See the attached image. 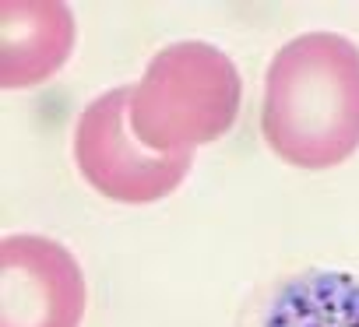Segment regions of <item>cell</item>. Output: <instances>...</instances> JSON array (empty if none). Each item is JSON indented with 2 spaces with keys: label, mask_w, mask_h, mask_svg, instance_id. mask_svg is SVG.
I'll return each instance as SVG.
<instances>
[{
  "label": "cell",
  "mask_w": 359,
  "mask_h": 327,
  "mask_svg": "<svg viewBox=\"0 0 359 327\" xmlns=\"http://www.w3.org/2000/svg\"><path fill=\"white\" fill-rule=\"evenodd\" d=\"M261 134L299 169L341 166L359 148V46L338 32L289 39L264 78Z\"/></svg>",
  "instance_id": "1"
},
{
  "label": "cell",
  "mask_w": 359,
  "mask_h": 327,
  "mask_svg": "<svg viewBox=\"0 0 359 327\" xmlns=\"http://www.w3.org/2000/svg\"><path fill=\"white\" fill-rule=\"evenodd\" d=\"M240 113L236 64L208 43L158 50L130 95V127L148 151L194 155L222 137Z\"/></svg>",
  "instance_id": "2"
},
{
  "label": "cell",
  "mask_w": 359,
  "mask_h": 327,
  "mask_svg": "<svg viewBox=\"0 0 359 327\" xmlns=\"http://www.w3.org/2000/svg\"><path fill=\"white\" fill-rule=\"evenodd\" d=\"M130 85L109 88L85 106L74 127V162L85 183L120 204L169 197L191 173L194 155L148 151L130 127Z\"/></svg>",
  "instance_id": "3"
},
{
  "label": "cell",
  "mask_w": 359,
  "mask_h": 327,
  "mask_svg": "<svg viewBox=\"0 0 359 327\" xmlns=\"http://www.w3.org/2000/svg\"><path fill=\"white\" fill-rule=\"evenodd\" d=\"M85 274L67 246L46 236L0 243V327H81Z\"/></svg>",
  "instance_id": "4"
},
{
  "label": "cell",
  "mask_w": 359,
  "mask_h": 327,
  "mask_svg": "<svg viewBox=\"0 0 359 327\" xmlns=\"http://www.w3.org/2000/svg\"><path fill=\"white\" fill-rule=\"evenodd\" d=\"M74 50V18L57 0H4L0 4V81L32 88L53 78Z\"/></svg>",
  "instance_id": "5"
},
{
  "label": "cell",
  "mask_w": 359,
  "mask_h": 327,
  "mask_svg": "<svg viewBox=\"0 0 359 327\" xmlns=\"http://www.w3.org/2000/svg\"><path fill=\"white\" fill-rule=\"evenodd\" d=\"M264 327H359V278L341 271H317L289 281Z\"/></svg>",
  "instance_id": "6"
}]
</instances>
